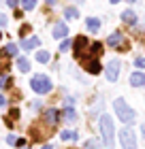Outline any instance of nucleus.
Returning a JSON list of instances; mask_svg holds the SVG:
<instances>
[{
  "instance_id": "nucleus-1",
  "label": "nucleus",
  "mask_w": 145,
  "mask_h": 149,
  "mask_svg": "<svg viewBox=\"0 0 145 149\" xmlns=\"http://www.w3.org/2000/svg\"><path fill=\"white\" fill-rule=\"evenodd\" d=\"M98 130H100V136H102L105 147H113L115 145V126H113V119L109 117V115H100Z\"/></svg>"
},
{
  "instance_id": "nucleus-2",
  "label": "nucleus",
  "mask_w": 145,
  "mask_h": 149,
  "mask_svg": "<svg viewBox=\"0 0 145 149\" xmlns=\"http://www.w3.org/2000/svg\"><path fill=\"white\" fill-rule=\"evenodd\" d=\"M30 87H32V92L45 96V94H49L53 90V83H51V79L47 77V74H34L30 79Z\"/></svg>"
},
{
  "instance_id": "nucleus-3",
  "label": "nucleus",
  "mask_w": 145,
  "mask_h": 149,
  "mask_svg": "<svg viewBox=\"0 0 145 149\" xmlns=\"http://www.w3.org/2000/svg\"><path fill=\"white\" fill-rule=\"evenodd\" d=\"M113 111L117 115V119L124 121V124H130V121L134 119V111L126 104V100H124V98H117L115 102H113Z\"/></svg>"
},
{
  "instance_id": "nucleus-4",
  "label": "nucleus",
  "mask_w": 145,
  "mask_h": 149,
  "mask_svg": "<svg viewBox=\"0 0 145 149\" xmlns=\"http://www.w3.org/2000/svg\"><path fill=\"white\" fill-rule=\"evenodd\" d=\"M120 143H122V149H137V136H134L132 128H128V126L120 128Z\"/></svg>"
},
{
  "instance_id": "nucleus-5",
  "label": "nucleus",
  "mask_w": 145,
  "mask_h": 149,
  "mask_svg": "<svg viewBox=\"0 0 145 149\" xmlns=\"http://www.w3.org/2000/svg\"><path fill=\"white\" fill-rule=\"evenodd\" d=\"M120 72H122V62L120 60H111V62L107 64V68H105V77L109 83H115L117 77H120Z\"/></svg>"
},
{
  "instance_id": "nucleus-6",
  "label": "nucleus",
  "mask_w": 145,
  "mask_h": 149,
  "mask_svg": "<svg viewBox=\"0 0 145 149\" xmlns=\"http://www.w3.org/2000/svg\"><path fill=\"white\" fill-rule=\"evenodd\" d=\"M60 117H62V113H60L58 109H47V111L43 113V124L49 126V128H56L58 121H60Z\"/></svg>"
},
{
  "instance_id": "nucleus-7",
  "label": "nucleus",
  "mask_w": 145,
  "mask_h": 149,
  "mask_svg": "<svg viewBox=\"0 0 145 149\" xmlns=\"http://www.w3.org/2000/svg\"><path fill=\"white\" fill-rule=\"evenodd\" d=\"M105 45H109V47H117V49H124V47H126V40H124V34L120 30H115V32H111V34L107 36V43Z\"/></svg>"
},
{
  "instance_id": "nucleus-8",
  "label": "nucleus",
  "mask_w": 145,
  "mask_h": 149,
  "mask_svg": "<svg viewBox=\"0 0 145 149\" xmlns=\"http://www.w3.org/2000/svg\"><path fill=\"white\" fill-rule=\"evenodd\" d=\"M90 47V40H88V36H83V34H79L77 38L73 40V49H75V58L77 60H81V53H83L85 49Z\"/></svg>"
},
{
  "instance_id": "nucleus-9",
  "label": "nucleus",
  "mask_w": 145,
  "mask_h": 149,
  "mask_svg": "<svg viewBox=\"0 0 145 149\" xmlns=\"http://www.w3.org/2000/svg\"><path fill=\"white\" fill-rule=\"evenodd\" d=\"M83 68L90 72V74H98L100 70H102V66H100V62H98V58H88L85 62H83Z\"/></svg>"
},
{
  "instance_id": "nucleus-10",
  "label": "nucleus",
  "mask_w": 145,
  "mask_h": 149,
  "mask_svg": "<svg viewBox=\"0 0 145 149\" xmlns=\"http://www.w3.org/2000/svg\"><path fill=\"white\" fill-rule=\"evenodd\" d=\"M51 34H53V38H66V34H68V26L64 24V22H58L56 26H53V30H51Z\"/></svg>"
},
{
  "instance_id": "nucleus-11",
  "label": "nucleus",
  "mask_w": 145,
  "mask_h": 149,
  "mask_svg": "<svg viewBox=\"0 0 145 149\" xmlns=\"http://www.w3.org/2000/svg\"><path fill=\"white\" fill-rule=\"evenodd\" d=\"M122 22H124V24H128V26H137V13H134L132 9L122 11Z\"/></svg>"
},
{
  "instance_id": "nucleus-12",
  "label": "nucleus",
  "mask_w": 145,
  "mask_h": 149,
  "mask_svg": "<svg viewBox=\"0 0 145 149\" xmlns=\"http://www.w3.org/2000/svg\"><path fill=\"white\" fill-rule=\"evenodd\" d=\"M85 28L90 30V32H98L100 28H102V22L98 17H88L85 19Z\"/></svg>"
},
{
  "instance_id": "nucleus-13",
  "label": "nucleus",
  "mask_w": 145,
  "mask_h": 149,
  "mask_svg": "<svg viewBox=\"0 0 145 149\" xmlns=\"http://www.w3.org/2000/svg\"><path fill=\"white\" fill-rule=\"evenodd\" d=\"M36 45H41L39 36H30V38H24V40H22V47H24L26 51H32V49H36Z\"/></svg>"
},
{
  "instance_id": "nucleus-14",
  "label": "nucleus",
  "mask_w": 145,
  "mask_h": 149,
  "mask_svg": "<svg viewBox=\"0 0 145 149\" xmlns=\"http://www.w3.org/2000/svg\"><path fill=\"white\" fill-rule=\"evenodd\" d=\"M130 85H132V87H141V85H145V74L139 72V70L132 72V74H130Z\"/></svg>"
},
{
  "instance_id": "nucleus-15",
  "label": "nucleus",
  "mask_w": 145,
  "mask_h": 149,
  "mask_svg": "<svg viewBox=\"0 0 145 149\" xmlns=\"http://www.w3.org/2000/svg\"><path fill=\"white\" fill-rule=\"evenodd\" d=\"M62 115H64V119L68 121V124L77 121V111H75L73 107H64V111H62Z\"/></svg>"
},
{
  "instance_id": "nucleus-16",
  "label": "nucleus",
  "mask_w": 145,
  "mask_h": 149,
  "mask_svg": "<svg viewBox=\"0 0 145 149\" xmlns=\"http://www.w3.org/2000/svg\"><path fill=\"white\" fill-rule=\"evenodd\" d=\"M49 60H51V53H49V51H45V49L36 51V62H39V64H47Z\"/></svg>"
},
{
  "instance_id": "nucleus-17",
  "label": "nucleus",
  "mask_w": 145,
  "mask_h": 149,
  "mask_svg": "<svg viewBox=\"0 0 145 149\" xmlns=\"http://www.w3.org/2000/svg\"><path fill=\"white\" fill-rule=\"evenodd\" d=\"M77 136H79L77 130H62L60 132V139L62 141H77Z\"/></svg>"
},
{
  "instance_id": "nucleus-18",
  "label": "nucleus",
  "mask_w": 145,
  "mask_h": 149,
  "mask_svg": "<svg viewBox=\"0 0 145 149\" xmlns=\"http://www.w3.org/2000/svg\"><path fill=\"white\" fill-rule=\"evenodd\" d=\"M17 68H19V72H28L30 70V60L28 58H17Z\"/></svg>"
},
{
  "instance_id": "nucleus-19",
  "label": "nucleus",
  "mask_w": 145,
  "mask_h": 149,
  "mask_svg": "<svg viewBox=\"0 0 145 149\" xmlns=\"http://www.w3.org/2000/svg\"><path fill=\"white\" fill-rule=\"evenodd\" d=\"M2 56L15 58V56H17V45H15V43H9V45H6L4 49H2Z\"/></svg>"
},
{
  "instance_id": "nucleus-20",
  "label": "nucleus",
  "mask_w": 145,
  "mask_h": 149,
  "mask_svg": "<svg viewBox=\"0 0 145 149\" xmlns=\"http://www.w3.org/2000/svg\"><path fill=\"white\" fill-rule=\"evenodd\" d=\"M90 51H92V56L94 58H100V53H102V43H90Z\"/></svg>"
},
{
  "instance_id": "nucleus-21",
  "label": "nucleus",
  "mask_w": 145,
  "mask_h": 149,
  "mask_svg": "<svg viewBox=\"0 0 145 149\" xmlns=\"http://www.w3.org/2000/svg\"><path fill=\"white\" fill-rule=\"evenodd\" d=\"M13 85V79L9 74H0V90H6V87Z\"/></svg>"
},
{
  "instance_id": "nucleus-22",
  "label": "nucleus",
  "mask_w": 145,
  "mask_h": 149,
  "mask_svg": "<svg viewBox=\"0 0 145 149\" xmlns=\"http://www.w3.org/2000/svg\"><path fill=\"white\" fill-rule=\"evenodd\" d=\"M64 17L66 19H77L79 17V11L75 9V6H68V9H64Z\"/></svg>"
},
{
  "instance_id": "nucleus-23",
  "label": "nucleus",
  "mask_w": 145,
  "mask_h": 149,
  "mask_svg": "<svg viewBox=\"0 0 145 149\" xmlns=\"http://www.w3.org/2000/svg\"><path fill=\"white\" fill-rule=\"evenodd\" d=\"M36 0H22V11H34Z\"/></svg>"
},
{
  "instance_id": "nucleus-24",
  "label": "nucleus",
  "mask_w": 145,
  "mask_h": 149,
  "mask_svg": "<svg viewBox=\"0 0 145 149\" xmlns=\"http://www.w3.org/2000/svg\"><path fill=\"white\" fill-rule=\"evenodd\" d=\"M71 47H73V40H68V38H62V40H60V47H58V49H60L62 53H64V51H68V49H71Z\"/></svg>"
},
{
  "instance_id": "nucleus-25",
  "label": "nucleus",
  "mask_w": 145,
  "mask_h": 149,
  "mask_svg": "<svg viewBox=\"0 0 145 149\" xmlns=\"http://www.w3.org/2000/svg\"><path fill=\"white\" fill-rule=\"evenodd\" d=\"M96 147H100L98 139H90V141H85V145H83V149H96Z\"/></svg>"
},
{
  "instance_id": "nucleus-26",
  "label": "nucleus",
  "mask_w": 145,
  "mask_h": 149,
  "mask_svg": "<svg viewBox=\"0 0 145 149\" xmlns=\"http://www.w3.org/2000/svg\"><path fill=\"white\" fill-rule=\"evenodd\" d=\"M134 66H137V68H145V58H137L134 60Z\"/></svg>"
},
{
  "instance_id": "nucleus-27",
  "label": "nucleus",
  "mask_w": 145,
  "mask_h": 149,
  "mask_svg": "<svg viewBox=\"0 0 145 149\" xmlns=\"http://www.w3.org/2000/svg\"><path fill=\"white\" fill-rule=\"evenodd\" d=\"M6 24H9V17H6L4 13H0V28H4Z\"/></svg>"
},
{
  "instance_id": "nucleus-28",
  "label": "nucleus",
  "mask_w": 145,
  "mask_h": 149,
  "mask_svg": "<svg viewBox=\"0 0 145 149\" xmlns=\"http://www.w3.org/2000/svg\"><path fill=\"white\" fill-rule=\"evenodd\" d=\"M30 109H32V111H39V109H41V100H34V102H30Z\"/></svg>"
},
{
  "instance_id": "nucleus-29",
  "label": "nucleus",
  "mask_w": 145,
  "mask_h": 149,
  "mask_svg": "<svg viewBox=\"0 0 145 149\" xmlns=\"http://www.w3.org/2000/svg\"><path fill=\"white\" fill-rule=\"evenodd\" d=\"M15 141H17L15 134H9V136H6V143H9V145H15Z\"/></svg>"
},
{
  "instance_id": "nucleus-30",
  "label": "nucleus",
  "mask_w": 145,
  "mask_h": 149,
  "mask_svg": "<svg viewBox=\"0 0 145 149\" xmlns=\"http://www.w3.org/2000/svg\"><path fill=\"white\" fill-rule=\"evenodd\" d=\"M9 117H11V119H17V117H19V111H17V109H11Z\"/></svg>"
},
{
  "instance_id": "nucleus-31",
  "label": "nucleus",
  "mask_w": 145,
  "mask_h": 149,
  "mask_svg": "<svg viewBox=\"0 0 145 149\" xmlns=\"http://www.w3.org/2000/svg\"><path fill=\"white\" fill-rule=\"evenodd\" d=\"M15 145H17L19 149H22V147H26V139H17V141H15Z\"/></svg>"
},
{
  "instance_id": "nucleus-32",
  "label": "nucleus",
  "mask_w": 145,
  "mask_h": 149,
  "mask_svg": "<svg viewBox=\"0 0 145 149\" xmlns=\"http://www.w3.org/2000/svg\"><path fill=\"white\" fill-rule=\"evenodd\" d=\"M6 4H9V6H11V9H15V6L19 4V0H6Z\"/></svg>"
},
{
  "instance_id": "nucleus-33",
  "label": "nucleus",
  "mask_w": 145,
  "mask_h": 149,
  "mask_svg": "<svg viewBox=\"0 0 145 149\" xmlns=\"http://www.w3.org/2000/svg\"><path fill=\"white\" fill-rule=\"evenodd\" d=\"M4 104H6V98L2 96V94H0V107H4Z\"/></svg>"
},
{
  "instance_id": "nucleus-34",
  "label": "nucleus",
  "mask_w": 145,
  "mask_h": 149,
  "mask_svg": "<svg viewBox=\"0 0 145 149\" xmlns=\"http://www.w3.org/2000/svg\"><path fill=\"white\" fill-rule=\"evenodd\" d=\"M141 134H143V139H145V124L141 126Z\"/></svg>"
},
{
  "instance_id": "nucleus-35",
  "label": "nucleus",
  "mask_w": 145,
  "mask_h": 149,
  "mask_svg": "<svg viewBox=\"0 0 145 149\" xmlns=\"http://www.w3.org/2000/svg\"><path fill=\"white\" fill-rule=\"evenodd\" d=\"M41 149H53V147L51 145H45V147H41Z\"/></svg>"
},
{
  "instance_id": "nucleus-36",
  "label": "nucleus",
  "mask_w": 145,
  "mask_h": 149,
  "mask_svg": "<svg viewBox=\"0 0 145 149\" xmlns=\"http://www.w3.org/2000/svg\"><path fill=\"white\" fill-rule=\"evenodd\" d=\"M47 4H56V0H47Z\"/></svg>"
},
{
  "instance_id": "nucleus-37",
  "label": "nucleus",
  "mask_w": 145,
  "mask_h": 149,
  "mask_svg": "<svg viewBox=\"0 0 145 149\" xmlns=\"http://www.w3.org/2000/svg\"><path fill=\"white\" fill-rule=\"evenodd\" d=\"M109 2H113V4H115V2H120V0H109Z\"/></svg>"
},
{
  "instance_id": "nucleus-38",
  "label": "nucleus",
  "mask_w": 145,
  "mask_h": 149,
  "mask_svg": "<svg viewBox=\"0 0 145 149\" xmlns=\"http://www.w3.org/2000/svg\"><path fill=\"white\" fill-rule=\"evenodd\" d=\"M128 2H132V4H134V2H137V0H128Z\"/></svg>"
},
{
  "instance_id": "nucleus-39",
  "label": "nucleus",
  "mask_w": 145,
  "mask_h": 149,
  "mask_svg": "<svg viewBox=\"0 0 145 149\" xmlns=\"http://www.w3.org/2000/svg\"><path fill=\"white\" fill-rule=\"evenodd\" d=\"M22 149H30V147H22Z\"/></svg>"
},
{
  "instance_id": "nucleus-40",
  "label": "nucleus",
  "mask_w": 145,
  "mask_h": 149,
  "mask_svg": "<svg viewBox=\"0 0 145 149\" xmlns=\"http://www.w3.org/2000/svg\"><path fill=\"white\" fill-rule=\"evenodd\" d=\"M0 38H2V32H0Z\"/></svg>"
},
{
  "instance_id": "nucleus-41",
  "label": "nucleus",
  "mask_w": 145,
  "mask_h": 149,
  "mask_svg": "<svg viewBox=\"0 0 145 149\" xmlns=\"http://www.w3.org/2000/svg\"><path fill=\"white\" fill-rule=\"evenodd\" d=\"M79 2H83V0H79Z\"/></svg>"
}]
</instances>
